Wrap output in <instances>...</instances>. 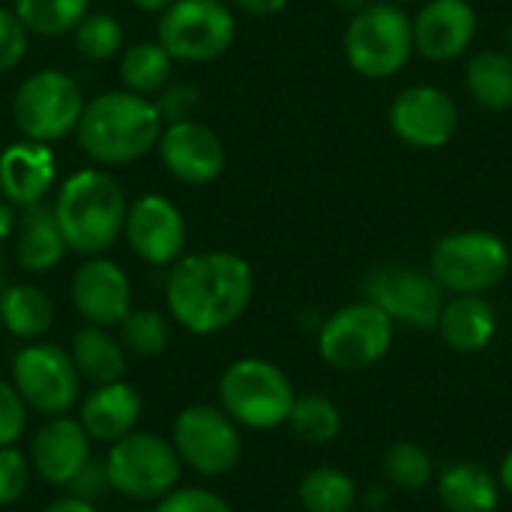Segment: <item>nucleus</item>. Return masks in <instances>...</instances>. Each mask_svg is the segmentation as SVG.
Segmentation results:
<instances>
[{
	"label": "nucleus",
	"mask_w": 512,
	"mask_h": 512,
	"mask_svg": "<svg viewBox=\"0 0 512 512\" xmlns=\"http://www.w3.org/2000/svg\"><path fill=\"white\" fill-rule=\"evenodd\" d=\"M126 512H153V510H141V507H135V510H126Z\"/></svg>",
	"instance_id": "obj_50"
},
{
	"label": "nucleus",
	"mask_w": 512,
	"mask_h": 512,
	"mask_svg": "<svg viewBox=\"0 0 512 512\" xmlns=\"http://www.w3.org/2000/svg\"><path fill=\"white\" fill-rule=\"evenodd\" d=\"M15 210H12V204L9 201H0V240H6V237H12V231H15Z\"/></svg>",
	"instance_id": "obj_43"
},
{
	"label": "nucleus",
	"mask_w": 512,
	"mask_h": 512,
	"mask_svg": "<svg viewBox=\"0 0 512 512\" xmlns=\"http://www.w3.org/2000/svg\"><path fill=\"white\" fill-rule=\"evenodd\" d=\"M6 288V267H3V255H0V291Z\"/></svg>",
	"instance_id": "obj_47"
},
{
	"label": "nucleus",
	"mask_w": 512,
	"mask_h": 512,
	"mask_svg": "<svg viewBox=\"0 0 512 512\" xmlns=\"http://www.w3.org/2000/svg\"><path fill=\"white\" fill-rule=\"evenodd\" d=\"M27 459L42 483L66 489L72 477L93 459V438L72 414L45 417V423L30 438Z\"/></svg>",
	"instance_id": "obj_18"
},
{
	"label": "nucleus",
	"mask_w": 512,
	"mask_h": 512,
	"mask_svg": "<svg viewBox=\"0 0 512 512\" xmlns=\"http://www.w3.org/2000/svg\"><path fill=\"white\" fill-rule=\"evenodd\" d=\"M198 102H201L198 99V87H192V84H171V81L153 99V105H156V111H159L165 126L168 123H180V120H192V114L198 111Z\"/></svg>",
	"instance_id": "obj_38"
},
{
	"label": "nucleus",
	"mask_w": 512,
	"mask_h": 512,
	"mask_svg": "<svg viewBox=\"0 0 512 512\" xmlns=\"http://www.w3.org/2000/svg\"><path fill=\"white\" fill-rule=\"evenodd\" d=\"M108 492H111V483H108L105 462H96V459H90V462L72 477V483L66 486V495H72V498H78V501H87V504H99Z\"/></svg>",
	"instance_id": "obj_40"
},
{
	"label": "nucleus",
	"mask_w": 512,
	"mask_h": 512,
	"mask_svg": "<svg viewBox=\"0 0 512 512\" xmlns=\"http://www.w3.org/2000/svg\"><path fill=\"white\" fill-rule=\"evenodd\" d=\"M51 207L66 246L84 258L102 255L120 240L129 210L123 186L102 168L75 171L60 186Z\"/></svg>",
	"instance_id": "obj_3"
},
{
	"label": "nucleus",
	"mask_w": 512,
	"mask_h": 512,
	"mask_svg": "<svg viewBox=\"0 0 512 512\" xmlns=\"http://www.w3.org/2000/svg\"><path fill=\"white\" fill-rule=\"evenodd\" d=\"M498 483H501V489H504L507 495H512V450L507 453V459L501 462V480H498Z\"/></svg>",
	"instance_id": "obj_45"
},
{
	"label": "nucleus",
	"mask_w": 512,
	"mask_h": 512,
	"mask_svg": "<svg viewBox=\"0 0 512 512\" xmlns=\"http://www.w3.org/2000/svg\"><path fill=\"white\" fill-rule=\"evenodd\" d=\"M12 243H15V264L24 273H48L54 270L63 255L69 252L63 231L57 225L54 207L51 204H30L21 207L18 219H15V231H12Z\"/></svg>",
	"instance_id": "obj_22"
},
{
	"label": "nucleus",
	"mask_w": 512,
	"mask_h": 512,
	"mask_svg": "<svg viewBox=\"0 0 512 512\" xmlns=\"http://www.w3.org/2000/svg\"><path fill=\"white\" fill-rule=\"evenodd\" d=\"M512 252L507 240L495 231L465 228L444 234L429 255L432 279L453 297L486 294L507 279Z\"/></svg>",
	"instance_id": "obj_5"
},
{
	"label": "nucleus",
	"mask_w": 512,
	"mask_h": 512,
	"mask_svg": "<svg viewBox=\"0 0 512 512\" xmlns=\"http://www.w3.org/2000/svg\"><path fill=\"white\" fill-rule=\"evenodd\" d=\"M240 9H246L249 15H276L282 12L291 0H234Z\"/></svg>",
	"instance_id": "obj_41"
},
{
	"label": "nucleus",
	"mask_w": 512,
	"mask_h": 512,
	"mask_svg": "<svg viewBox=\"0 0 512 512\" xmlns=\"http://www.w3.org/2000/svg\"><path fill=\"white\" fill-rule=\"evenodd\" d=\"M366 512H381V510H366Z\"/></svg>",
	"instance_id": "obj_51"
},
{
	"label": "nucleus",
	"mask_w": 512,
	"mask_h": 512,
	"mask_svg": "<svg viewBox=\"0 0 512 512\" xmlns=\"http://www.w3.org/2000/svg\"><path fill=\"white\" fill-rule=\"evenodd\" d=\"M57 177V159L48 144L21 138L0 153V195L12 207L39 204Z\"/></svg>",
	"instance_id": "obj_21"
},
{
	"label": "nucleus",
	"mask_w": 512,
	"mask_h": 512,
	"mask_svg": "<svg viewBox=\"0 0 512 512\" xmlns=\"http://www.w3.org/2000/svg\"><path fill=\"white\" fill-rule=\"evenodd\" d=\"M174 60L159 42H135L120 57V78L138 96H156L171 81Z\"/></svg>",
	"instance_id": "obj_30"
},
{
	"label": "nucleus",
	"mask_w": 512,
	"mask_h": 512,
	"mask_svg": "<svg viewBox=\"0 0 512 512\" xmlns=\"http://www.w3.org/2000/svg\"><path fill=\"white\" fill-rule=\"evenodd\" d=\"M12 387L24 399L27 411L42 417L72 414L81 402V375L69 357V348L54 342H24L12 357Z\"/></svg>",
	"instance_id": "obj_8"
},
{
	"label": "nucleus",
	"mask_w": 512,
	"mask_h": 512,
	"mask_svg": "<svg viewBox=\"0 0 512 512\" xmlns=\"http://www.w3.org/2000/svg\"><path fill=\"white\" fill-rule=\"evenodd\" d=\"M414 54L411 15L387 0H372L351 15L345 30L348 66L372 81H387L408 66Z\"/></svg>",
	"instance_id": "obj_6"
},
{
	"label": "nucleus",
	"mask_w": 512,
	"mask_h": 512,
	"mask_svg": "<svg viewBox=\"0 0 512 512\" xmlns=\"http://www.w3.org/2000/svg\"><path fill=\"white\" fill-rule=\"evenodd\" d=\"M297 498L306 512H351L357 504V486L345 471L321 465L303 474Z\"/></svg>",
	"instance_id": "obj_29"
},
{
	"label": "nucleus",
	"mask_w": 512,
	"mask_h": 512,
	"mask_svg": "<svg viewBox=\"0 0 512 512\" xmlns=\"http://www.w3.org/2000/svg\"><path fill=\"white\" fill-rule=\"evenodd\" d=\"M507 48L512 51V24H510V30H507Z\"/></svg>",
	"instance_id": "obj_48"
},
{
	"label": "nucleus",
	"mask_w": 512,
	"mask_h": 512,
	"mask_svg": "<svg viewBox=\"0 0 512 512\" xmlns=\"http://www.w3.org/2000/svg\"><path fill=\"white\" fill-rule=\"evenodd\" d=\"M69 297L84 324L96 327H120V321L132 312V282L126 270L102 255L84 258L69 282Z\"/></svg>",
	"instance_id": "obj_16"
},
{
	"label": "nucleus",
	"mask_w": 512,
	"mask_h": 512,
	"mask_svg": "<svg viewBox=\"0 0 512 512\" xmlns=\"http://www.w3.org/2000/svg\"><path fill=\"white\" fill-rule=\"evenodd\" d=\"M465 87L471 99L486 111L512 108V51L483 48L465 63Z\"/></svg>",
	"instance_id": "obj_27"
},
{
	"label": "nucleus",
	"mask_w": 512,
	"mask_h": 512,
	"mask_svg": "<svg viewBox=\"0 0 512 512\" xmlns=\"http://www.w3.org/2000/svg\"><path fill=\"white\" fill-rule=\"evenodd\" d=\"M27 54V27L21 24V18L0 6V72L15 69Z\"/></svg>",
	"instance_id": "obj_39"
},
{
	"label": "nucleus",
	"mask_w": 512,
	"mask_h": 512,
	"mask_svg": "<svg viewBox=\"0 0 512 512\" xmlns=\"http://www.w3.org/2000/svg\"><path fill=\"white\" fill-rule=\"evenodd\" d=\"M237 36L234 12L222 0H174L159 18V45L180 63H210Z\"/></svg>",
	"instance_id": "obj_11"
},
{
	"label": "nucleus",
	"mask_w": 512,
	"mask_h": 512,
	"mask_svg": "<svg viewBox=\"0 0 512 512\" xmlns=\"http://www.w3.org/2000/svg\"><path fill=\"white\" fill-rule=\"evenodd\" d=\"M27 420H30V411L24 399L18 396L12 381L0 378V447L18 444L21 435L27 432Z\"/></svg>",
	"instance_id": "obj_37"
},
{
	"label": "nucleus",
	"mask_w": 512,
	"mask_h": 512,
	"mask_svg": "<svg viewBox=\"0 0 512 512\" xmlns=\"http://www.w3.org/2000/svg\"><path fill=\"white\" fill-rule=\"evenodd\" d=\"M162 126L153 99L132 90H108L84 102L75 138L96 165H129L156 150Z\"/></svg>",
	"instance_id": "obj_2"
},
{
	"label": "nucleus",
	"mask_w": 512,
	"mask_h": 512,
	"mask_svg": "<svg viewBox=\"0 0 512 512\" xmlns=\"http://www.w3.org/2000/svg\"><path fill=\"white\" fill-rule=\"evenodd\" d=\"M153 512H234L231 504L204 489V486H177L171 489L162 501H156V510Z\"/></svg>",
	"instance_id": "obj_36"
},
{
	"label": "nucleus",
	"mask_w": 512,
	"mask_h": 512,
	"mask_svg": "<svg viewBox=\"0 0 512 512\" xmlns=\"http://www.w3.org/2000/svg\"><path fill=\"white\" fill-rule=\"evenodd\" d=\"M144 414V399L129 381L96 384L78 402V423L93 438V444H114L138 429Z\"/></svg>",
	"instance_id": "obj_20"
},
{
	"label": "nucleus",
	"mask_w": 512,
	"mask_h": 512,
	"mask_svg": "<svg viewBox=\"0 0 512 512\" xmlns=\"http://www.w3.org/2000/svg\"><path fill=\"white\" fill-rule=\"evenodd\" d=\"M90 0H15L12 12L21 18L27 33L39 36H63L78 27L87 15Z\"/></svg>",
	"instance_id": "obj_31"
},
{
	"label": "nucleus",
	"mask_w": 512,
	"mask_h": 512,
	"mask_svg": "<svg viewBox=\"0 0 512 512\" xmlns=\"http://www.w3.org/2000/svg\"><path fill=\"white\" fill-rule=\"evenodd\" d=\"M414 51L432 63H450L468 54L477 36V9L471 0H426L411 18Z\"/></svg>",
	"instance_id": "obj_19"
},
{
	"label": "nucleus",
	"mask_w": 512,
	"mask_h": 512,
	"mask_svg": "<svg viewBox=\"0 0 512 512\" xmlns=\"http://www.w3.org/2000/svg\"><path fill=\"white\" fill-rule=\"evenodd\" d=\"M30 477H33V468H30L27 453L18 444L0 447V510L18 504L27 495Z\"/></svg>",
	"instance_id": "obj_35"
},
{
	"label": "nucleus",
	"mask_w": 512,
	"mask_h": 512,
	"mask_svg": "<svg viewBox=\"0 0 512 512\" xmlns=\"http://www.w3.org/2000/svg\"><path fill=\"white\" fill-rule=\"evenodd\" d=\"M255 294V276L237 252H192L171 264L165 303L174 324L195 336H213L234 327Z\"/></svg>",
	"instance_id": "obj_1"
},
{
	"label": "nucleus",
	"mask_w": 512,
	"mask_h": 512,
	"mask_svg": "<svg viewBox=\"0 0 512 512\" xmlns=\"http://www.w3.org/2000/svg\"><path fill=\"white\" fill-rule=\"evenodd\" d=\"M435 330L456 354H480L498 333V315L483 294H459L444 303Z\"/></svg>",
	"instance_id": "obj_23"
},
{
	"label": "nucleus",
	"mask_w": 512,
	"mask_h": 512,
	"mask_svg": "<svg viewBox=\"0 0 512 512\" xmlns=\"http://www.w3.org/2000/svg\"><path fill=\"white\" fill-rule=\"evenodd\" d=\"M84 111L81 87L60 69H39L27 75L12 99V120L30 141L51 144L75 132Z\"/></svg>",
	"instance_id": "obj_9"
},
{
	"label": "nucleus",
	"mask_w": 512,
	"mask_h": 512,
	"mask_svg": "<svg viewBox=\"0 0 512 512\" xmlns=\"http://www.w3.org/2000/svg\"><path fill=\"white\" fill-rule=\"evenodd\" d=\"M0 324L21 342H39L54 324V300L39 285H6L0 291Z\"/></svg>",
	"instance_id": "obj_26"
},
{
	"label": "nucleus",
	"mask_w": 512,
	"mask_h": 512,
	"mask_svg": "<svg viewBox=\"0 0 512 512\" xmlns=\"http://www.w3.org/2000/svg\"><path fill=\"white\" fill-rule=\"evenodd\" d=\"M393 135L414 150H441L459 132V105L438 84L402 87L387 111Z\"/></svg>",
	"instance_id": "obj_14"
},
{
	"label": "nucleus",
	"mask_w": 512,
	"mask_h": 512,
	"mask_svg": "<svg viewBox=\"0 0 512 512\" xmlns=\"http://www.w3.org/2000/svg\"><path fill=\"white\" fill-rule=\"evenodd\" d=\"M363 300L378 306L393 324L435 330L444 309V288L432 279V273L405 264H381L366 273Z\"/></svg>",
	"instance_id": "obj_13"
},
{
	"label": "nucleus",
	"mask_w": 512,
	"mask_h": 512,
	"mask_svg": "<svg viewBox=\"0 0 512 512\" xmlns=\"http://www.w3.org/2000/svg\"><path fill=\"white\" fill-rule=\"evenodd\" d=\"M42 512H99L96 504H87V501H78L72 495H63L57 501H51L48 507H42Z\"/></svg>",
	"instance_id": "obj_42"
},
{
	"label": "nucleus",
	"mask_w": 512,
	"mask_h": 512,
	"mask_svg": "<svg viewBox=\"0 0 512 512\" xmlns=\"http://www.w3.org/2000/svg\"><path fill=\"white\" fill-rule=\"evenodd\" d=\"M120 345L126 348V354L132 357H159L168 348L171 330L162 312L156 309H132L123 321H120Z\"/></svg>",
	"instance_id": "obj_32"
},
{
	"label": "nucleus",
	"mask_w": 512,
	"mask_h": 512,
	"mask_svg": "<svg viewBox=\"0 0 512 512\" xmlns=\"http://www.w3.org/2000/svg\"><path fill=\"white\" fill-rule=\"evenodd\" d=\"M387 3H396V6H405V3H414V0H387Z\"/></svg>",
	"instance_id": "obj_49"
},
{
	"label": "nucleus",
	"mask_w": 512,
	"mask_h": 512,
	"mask_svg": "<svg viewBox=\"0 0 512 512\" xmlns=\"http://www.w3.org/2000/svg\"><path fill=\"white\" fill-rule=\"evenodd\" d=\"M297 393L291 378L270 360L243 357L225 366L219 378V408L252 432H273L288 423Z\"/></svg>",
	"instance_id": "obj_4"
},
{
	"label": "nucleus",
	"mask_w": 512,
	"mask_h": 512,
	"mask_svg": "<svg viewBox=\"0 0 512 512\" xmlns=\"http://www.w3.org/2000/svg\"><path fill=\"white\" fill-rule=\"evenodd\" d=\"M285 426L291 429V435L297 441H303L309 447H324V444L339 438V432H342V411L324 393H306V396L294 399Z\"/></svg>",
	"instance_id": "obj_28"
},
{
	"label": "nucleus",
	"mask_w": 512,
	"mask_h": 512,
	"mask_svg": "<svg viewBox=\"0 0 512 512\" xmlns=\"http://www.w3.org/2000/svg\"><path fill=\"white\" fill-rule=\"evenodd\" d=\"M171 3L174 0H132V6L141 9V12H165Z\"/></svg>",
	"instance_id": "obj_44"
},
{
	"label": "nucleus",
	"mask_w": 512,
	"mask_h": 512,
	"mask_svg": "<svg viewBox=\"0 0 512 512\" xmlns=\"http://www.w3.org/2000/svg\"><path fill=\"white\" fill-rule=\"evenodd\" d=\"M396 324L369 300L342 306L318 330V354L339 372H363L381 363L393 345Z\"/></svg>",
	"instance_id": "obj_10"
},
{
	"label": "nucleus",
	"mask_w": 512,
	"mask_h": 512,
	"mask_svg": "<svg viewBox=\"0 0 512 512\" xmlns=\"http://www.w3.org/2000/svg\"><path fill=\"white\" fill-rule=\"evenodd\" d=\"M438 501L447 512H495L501 483L480 462H459L441 474Z\"/></svg>",
	"instance_id": "obj_25"
},
{
	"label": "nucleus",
	"mask_w": 512,
	"mask_h": 512,
	"mask_svg": "<svg viewBox=\"0 0 512 512\" xmlns=\"http://www.w3.org/2000/svg\"><path fill=\"white\" fill-rule=\"evenodd\" d=\"M75 33V48L87 60H108L123 48V27L111 12H87Z\"/></svg>",
	"instance_id": "obj_34"
},
{
	"label": "nucleus",
	"mask_w": 512,
	"mask_h": 512,
	"mask_svg": "<svg viewBox=\"0 0 512 512\" xmlns=\"http://www.w3.org/2000/svg\"><path fill=\"white\" fill-rule=\"evenodd\" d=\"M69 357L81 375V381L96 384H111V381H123L126 375V348L120 345V339L108 330V327H96V324H84L72 333V345H69Z\"/></svg>",
	"instance_id": "obj_24"
},
{
	"label": "nucleus",
	"mask_w": 512,
	"mask_h": 512,
	"mask_svg": "<svg viewBox=\"0 0 512 512\" xmlns=\"http://www.w3.org/2000/svg\"><path fill=\"white\" fill-rule=\"evenodd\" d=\"M123 237L129 249L153 267H171L183 258L186 246V219L174 201L165 195H141L123 222Z\"/></svg>",
	"instance_id": "obj_15"
},
{
	"label": "nucleus",
	"mask_w": 512,
	"mask_h": 512,
	"mask_svg": "<svg viewBox=\"0 0 512 512\" xmlns=\"http://www.w3.org/2000/svg\"><path fill=\"white\" fill-rule=\"evenodd\" d=\"M183 462L201 477H225L243 459L240 426L219 405H189L174 417L168 438Z\"/></svg>",
	"instance_id": "obj_12"
},
{
	"label": "nucleus",
	"mask_w": 512,
	"mask_h": 512,
	"mask_svg": "<svg viewBox=\"0 0 512 512\" xmlns=\"http://www.w3.org/2000/svg\"><path fill=\"white\" fill-rule=\"evenodd\" d=\"M102 462L108 471L111 492L135 504L162 501L171 489L180 486L183 477V462L174 444L156 432H129L126 438L108 444Z\"/></svg>",
	"instance_id": "obj_7"
},
{
	"label": "nucleus",
	"mask_w": 512,
	"mask_h": 512,
	"mask_svg": "<svg viewBox=\"0 0 512 512\" xmlns=\"http://www.w3.org/2000/svg\"><path fill=\"white\" fill-rule=\"evenodd\" d=\"M384 477L396 489L417 492V489L429 486V480H432V459L423 447H417L411 441H399L384 453Z\"/></svg>",
	"instance_id": "obj_33"
},
{
	"label": "nucleus",
	"mask_w": 512,
	"mask_h": 512,
	"mask_svg": "<svg viewBox=\"0 0 512 512\" xmlns=\"http://www.w3.org/2000/svg\"><path fill=\"white\" fill-rule=\"evenodd\" d=\"M156 150L165 171L189 186L213 183L228 162L222 138L207 123H198L195 117L162 126Z\"/></svg>",
	"instance_id": "obj_17"
},
{
	"label": "nucleus",
	"mask_w": 512,
	"mask_h": 512,
	"mask_svg": "<svg viewBox=\"0 0 512 512\" xmlns=\"http://www.w3.org/2000/svg\"><path fill=\"white\" fill-rule=\"evenodd\" d=\"M336 3H339V6H342V9H348V12H351V15H354V12H360V9H363V6H369V3H372V0H336Z\"/></svg>",
	"instance_id": "obj_46"
}]
</instances>
